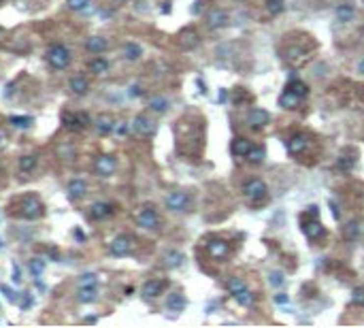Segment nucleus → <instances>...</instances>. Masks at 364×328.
I'll return each mask as SVG.
<instances>
[{"instance_id":"24","label":"nucleus","mask_w":364,"mask_h":328,"mask_svg":"<svg viewBox=\"0 0 364 328\" xmlns=\"http://www.w3.org/2000/svg\"><path fill=\"white\" fill-rule=\"evenodd\" d=\"M230 297H232V298H234V300H236V303H239L241 307H252V305H253V294L249 292L245 286H243L241 290L232 292V294H230Z\"/></svg>"},{"instance_id":"25","label":"nucleus","mask_w":364,"mask_h":328,"mask_svg":"<svg viewBox=\"0 0 364 328\" xmlns=\"http://www.w3.org/2000/svg\"><path fill=\"white\" fill-rule=\"evenodd\" d=\"M96 298H98V290H96V286H92V288H79V290H77V300L83 303V305L94 303Z\"/></svg>"},{"instance_id":"45","label":"nucleus","mask_w":364,"mask_h":328,"mask_svg":"<svg viewBox=\"0 0 364 328\" xmlns=\"http://www.w3.org/2000/svg\"><path fill=\"white\" fill-rule=\"evenodd\" d=\"M268 281H271V286L273 288H281V286H283V273H277V271H273L271 273V277H268Z\"/></svg>"},{"instance_id":"49","label":"nucleus","mask_w":364,"mask_h":328,"mask_svg":"<svg viewBox=\"0 0 364 328\" xmlns=\"http://www.w3.org/2000/svg\"><path fill=\"white\" fill-rule=\"evenodd\" d=\"M128 94H130L132 98H139V96H143V89H140V86H130Z\"/></svg>"},{"instance_id":"22","label":"nucleus","mask_w":364,"mask_h":328,"mask_svg":"<svg viewBox=\"0 0 364 328\" xmlns=\"http://www.w3.org/2000/svg\"><path fill=\"white\" fill-rule=\"evenodd\" d=\"M96 132L100 134V137H107V134H111L113 132V128H115V119L111 118V115H100L98 119H96Z\"/></svg>"},{"instance_id":"13","label":"nucleus","mask_w":364,"mask_h":328,"mask_svg":"<svg viewBox=\"0 0 364 328\" xmlns=\"http://www.w3.org/2000/svg\"><path fill=\"white\" fill-rule=\"evenodd\" d=\"M268 119H271V115L264 109H252V111L247 113V126L252 128V130H260V128H264L268 124Z\"/></svg>"},{"instance_id":"30","label":"nucleus","mask_w":364,"mask_h":328,"mask_svg":"<svg viewBox=\"0 0 364 328\" xmlns=\"http://www.w3.org/2000/svg\"><path fill=\"white\" fill-rule=\"evenodd\" d=\"M279 105L283 107V109H296L300 105V98L296 94H292V92H287V89H283L279 96Z\"/></svg>"},{"instance_id":"40","label":"nucleus","mask_w":364,"mask_h":328,"mask_svg":"<svg viewBox=\"0 0 364 328\" xmlns=\"http://www.w3.org/2000/svg\"><path fill=\"white\" fill-rule=\"evenodd\" d=\"M354 164H356V160L351 156H341V158H338V162H336V169L341 173H347V171L354 169Z\"/></svg>"},{"instance_id":"2","label":"nucleus","mask_w":364,"mask_h":328,"mask_svg":"<svg viewBox=\"0 0 364 328\" xmlns=\"http://www.w3.org/2000/svg\"><path fill=\"white\" fill-rule=\"evenodd\" d=\"M45 58H47L49 66L56 68V70H64L70 66V60H73V56H70V49L64 47V45L56 43L51 45V47L47 49V54H45Z\"/></svg>"},{"instance_id":"26","label":"nucleus","mask_w":364,"mask_h":328,"mask_svg":"<svg viewBox=\"0 0 364 328\" xmlns=\"http://www.w3.org/2000/svg\"><path fill=\"white\" fill-rule=\"evenodd\" d=\"M36 164H38L36 153H26V156H22V158H19V162H17V166H19V171H22V173H32L36 169Z\"/></svg>"},{"instance_id":"41","label":"nucleus","mask_w":364,"mask_h":328,"mask_svg":"<svg viewBox=\"0 0 364 328\" xmlns=\"http://www.w3.org/2000/svg\"><path fill=\"white\" fill-rule=\"evenodd\" d=\"M57 158H62V160L75 158V147L70 145V143H62L60 147H57Z\"/></svg>"},{"instance_id":"39","label":"nucleus","mask_w":364,"mask_h":328,"mask_svg":"<svg viewBox=\"0 0 364 328\" xmlns=\"http://www.w3.org/2000/svg\"><path fill=\"white\" fill-rule=\"evenodd\" d=\"M283 11V0H266V13L268 15H279Z\"/></svg>"},{"instance_id":"11","label":"nucleus","mask_w":364,"mask_h":328,"mask_svg":"<svg viewBox=\"0 0 364 328\" xmlns=\"http://www.w3.org/2000/svg\"><path fill=\"white\" fill-rule=\"evenodd\" d=\"M130 126L134 132L140 134V137H151V134L156 132V121L151 118H147V115H137Z\"/></svg>"},{"instance_id":"7","label":"nucleus","mask_w":364,"mask_h":328,"mask_svg":"<svg viewBox=\"0 0 364 328\" xmlns=\"http://www.w3.org/2000/svg\"><path fill=\"white\" fill-rule=\"evenodd\" d=\"M130 249H132V237L130 235H117L111 243H109V254L115 256V258H124V256L130 254Z\"/></svg>"},{"instance_id":"33","label":"nucleus","mask_w":364,"mask_h":328,"mask_svg":"<svg viewBox=\"0 0 364 328\" xmlns=\"http://www.w3.org/2000/svg\"><path fill=\"white\" fill-rule=\"evenodd\" d=\"M307 58V51L303 49H298V47H290L285 51V60L290 62V64H300Z\"/></svg>"},{"instance_id":"20","label":"nucleus","mask_w":364,"mask_h":328,"mask_svg":"<svg viewBox=\"0 0 364 328\" xmlns=\"http://www.w3.org/2000/svg\"><path fill=\"white\" fill-rule=\"evenodd\" d=\"M68 88H70V92H73L75 96H85L89 92V81L83 75H75L73 79H70Z\"/></svg>"},{"instance_id":"27","label":"nucleus","mask_w":364,"mask_h":328,"mask_svg":"<svg viewBox=\"0 0 364 328\" xmlns=\"http://www.w3.org/2000/svg\"><path fill=\"white\" fill-rule=\"evenodd\" d=\"M143 56V47H140L139 43H126V47H124V58L128 62H137L139 58Z\"/></svg>"},{"instance_id":"15","label":"nucleus","mask_w":364,"mask_h":328,"mask_svg":"<svg viewBox=\"0 0 364 328\" xmlns=\"http://www.w3.org/2000/svg\"><path fill=\"white\" fill-rule=\"evenodd\" d=\"M164 288H166V281H162V279H149V281H145L143 284V297L145 298H156V297H160V294L164 292Z\"/></svg>"},{"instance_id":"19","label":"nucleus","mask_w":364,"mask_h":328,"mask_svg":"<svg viewBox=\"0 0 364 328\" xmlns=\"http://www.w3.org/2000/svg\"><path fill=\"white\" fill-rule=\"evenodd\" d=\"M335 15H336V19L341 24H347V22H351V19L356 17V6L351 2H341V4H336Z\"/></svg>"},{"instance_id":"50","label":"nucleus","mask_w":364,"mask_h":328,"mask_svg":"<svg viewBox=\"0 0 364 328\" xmlns=\"http://www.w3.org/2000/svg\"><path fill=\"white\" fill-rule=\"evenodd\" d=\"M275 303H277V305H285L287 303V297H285V294H275Z\"/></svg>"},{"instance_id":"16","label":"nucleus","mask_w":364,"mask_h":328,"mask_svg":"<svg viewBox=\"0 0 364 328\" xmlns=\"http://www.w3.org/2000/svg\"><path fill=\"white\" fill-rule=\"evenodd\" d=\"M113 213H115V207L111 203H94L92 209H89L92 220H107V217H111Z\"/></svg>"},{"instance_id":"14","label":"nucleus","mask_w":364,"mask_h":328,"mask_svg":"<svg viewBox=\"0 0 364 328\" xmlns=\"http://www.w3.org/2000/svg\"><path fill=\"white\" fill-rule=\"evenodd\" d=\"M228 22H230V17L224 9H211L207 15V26L211 30H220L224 26H228Z\"/></svg>"},{"instance_id":"55","label":"nucleus","mask_w":364,"mask_h":328,"mask_svg":"<svg viewBox=\"0 0 364 328\" xmlns=\"http://www.w3.org/2000/svg\"><path fill=\"white\" fill-rule=\"evenodd\" d=\"M200 4H202V2H196V6H192V13H198V11H200Z\"/></svg>"},{"instance_id":"52","label":"nucleus","mask_w":364,"mask_h":328,"mask_svg":"<svg viewBox=\"0 0 364 328\" xmlns=\"http://www.w3.org/2000/svg\"><path fill=\"white\" fill-rule=\"evenodd\" d=\"M330 209H332V213H335V217L338 220V217H341V213H338V207H336V203H335V201H330Z\"/></svg>"},{"instance_id":"6","label":"nucleus","mask_w":364,"mask_h":328,"mask_svg":"<svg viewBox=\"0 0 364 328\" xmlns=\"http://www.w3.org/2000/svg\"><path fill=\"white\" fill-rule=\"evenodd\" d=\"M115 169H117V160L111 153H100V156H96L94 160V173L98 177H111Z\"/></svg>"},{"instance_id":"12","label":"nucleus","mask_w":364,"mask_h":328,"mask_svg":"<svg viewBox=\"0 0 364 328\" xmlns=\"http://www.w3.org/2000/svg\"><path fill=\"white\" fill-rule=\"evenodd\" d=\"M300 222H303V230H305V235L309 237L311 241H319L322 237L326 235V230H324V226L319 224V220L315 217V220H307V217L303 215L300 217Z\"/></svg>"},{"instance_id":"53","label":"nucleus","mask_w":364,"mask_h":328,"mask_svg":"<svg viewBox=\"0 0 364 328\" xmlns=\"http://www.w3.org/2000/svg\"><path fill=\"white\" fill-rule=\"evenodd\" d=\"M6 145V134H4V130H0V149Z\"/></svg>"},{"instance_id":"3","label":"nucleus","mask_w":364,"mask_h":328,"mask_svg":"<svg viewBox=\"0 0 364 328\" xmlns=\"http://www.w3.org/2000/svg\"><path fill=\"white\" fill-rule=\"evenodd\" d=\"M266 194H268V188L262 179H249V181L243 185V196L252 205H258L260 201H264Z\"/></svg>"},{"instance_id":"54","label":"nucleus","mask_w":364,"mask_h":328,"mask_svg":"<svg viewBox=\"0 0 364 328\" xmlns=\"http://www.w3.org/2000/svg\"><path fill=\"white\" fill-rule=\"evenodd\" d=\"M358 73L364 75V60H360V64H358Z\"/></svg>"},{"instance_id":"35","label":"nucleus","mask_w":364,"mask_h":328,"mask_svg":"<svg viewBox=\"0 0 364 328\" xmlns=\"http://www.w3.org/2000/svg\"><path fill=\"white\" fill-rule=\"evenodd\" d=\"M245 160L249 164H262L264 162V149H262V147H252L249 153L245 156Z\"/></svg>"},{"instance_id":"38","label":"nucleus","mask_w":364,"mask_h":328,"mask_svg":"<svg viewBox=\"0 0 364 328\" xmlns=\"http://www.w3.org/2000/svg\"><path fill=\"white\" fill-rule=\"evenodd\" d=\"M89 4H92V0H66V6L70 11H87Z\"/></svg>"},{"instance_id":"56","label":"nucleus","mask_w":364,"mask_h":328,"mask_svg":"<svg viewBox=\"0 0 364 328\" xmlns=\"http://www.w3.org/2000/svg\"><path fill=\"white\" fill-rule=\"evenodd\" d=\"M83 322H87V324H94V322H96V318H94V316H89V318H85V320H83Z\"/></svg>"},{"instance_id":"18","label":"nucleus","mask_w":364,"mask_h":328,"mask_svg":"<svg viewBox=\"0 0 364 328\" xmlns=\"http://www.w3.org/2000/svg\"><path fill=\"white\" fill-rule=\"evenodd\" d=\"M85 49L89 51V54L100 56V54H105V51L109 49V41L105 36H89L85 41Z\"/></svg>"},{"instance_id":"34","label":"nucleus","mask_w":364,"mask_h":328,"mask_svg":"<svg viewBox=\"0 0 364 328\" xmlns=\"http://www.w3.org/2000/svg\"><path fill=\"white\" fill-rule=\"evenodd\" d=\"M96 284H98V275L92 273V271L79 275V279H77V286H79V288H92Z\"/></svg>"},{"instance_id":"36","label":"nucleus","mask_w":364,"mask_h":328,"mask_svg":"<svg viewBox=\"0 0 364 328\" xmlns=\"http://www.w3.org/2000/svg\"><path fill=\"white\" fill-rule=\"evenodd\" d=\"M30 273H32V277H34V279L41 277V275L45 273V260H41V258H32V260H30Z\"/></svg>"},{"instance_id":"1","label":"nucleus","mask_w":364,"mask_h":328,"mask_svg":"<svg viewBox=\"0 0 364 328\" xmlns=\"http://www.w3.org/2000/svg\"><path fill=\"white\" fill-rule=\"evenodd\" d=\"M19 217H24V220H28V222H34L38 220V217H43L45 213V207H43V203H41V198H38L36 194H28V196H24L22 201H19Z\"/></svg>"},{"instance_id":"31","label":"nucleus","mask_w":364,"mask_h":328,"mask_svg":"<svg viewBox=\"0 0 364 328\" xmlns=\"http://www.w3.org/2000/svg\"><path fill=\"white\" fill-rule=\"evenodd\" d=\"M89 70H92L94 75H105L109 73V60L102 56H96L92 62H89Z\"/></svg>"},{"instance_id":"46","label":"nucleus","mask_w":364,"mask_h":328,"mask_svg":"<svg viewBox=\"0 0 364 328\" xmlns=\"http://www.w3.org/2000/svg\"><path fill=\"white\" fill-rule=\"evenodd\" d=\"M132 126H128V121H115V128H113V132H117L119 137H124V134L130 130Z\"/></svg>"},{"instance_id":"58","label":"nucleus","mask_w":364,"mask_h":328,"mask_svg":"<svg viewBox=\"0 0 364 328\" xmlns=\"http://www.w3.org/2000/svg\"><path fill=\"white\" fill-rule=\"evenodd\" d=\"M119 2H121V0H119Z\"/></svg>"},{"instance_id":"17","label":"nucleus","mask_w":364,"mask_h":328,"mask_svg":"<svg viewBox=\"0 0 364 328\" xmlns=\"http://www.w3.org/2000/svg\"><path fill=\"white\" fill-rule=\"evenodd\" d=\"M66 192L73 201H79V198H83L87 194V183L83 181V179H70L68 185H66Z\"/></svg>"},{"instance_id":"43","label":"nucleus","mask_w":364,"mask_h":328,"mask_svg":"<svg viewBox=\"0 0 364 328\" xmlns=\"http://www.w3.org/2000/svg\"><path fill=\"white\" fill-rule=\"evenodd\" d=\"M0 290H2V294H4V298L9 300V303H19V298H22V292H13L11 288H6V286H0Z\"/></svg>"},{"instance_id":"28","label":"nucleus","mask_w":364,"mask_h":328,"mask_svg":"<svg viewBox=\"0 0 364 328\" xmlns=\"http://www.w3.org/2000/svg\"><path fill=\"white\" fill-rule=\"evenodd\" d=\"M183 260H185V256L181 252H177V249H170V252H166V256H164V265L168 267V268L181 267Z\"/></svg>"},{"instance_id":"44","label":"nucleus","mask_w":364,"mask_h":328,"mask_svg":"<svg viewBox=\"0 0 364 328\" xmlns=\"http://www.w3.org/2000/svg\"><path fill=\"white\" fill-rule=\"evenodd\" d=\"M34 305V297H32L30 292H22V298H19V307L26 311V309H30V307Z\"/></svg>"},{"instance_id":"57","label":"nucleus","mask_w":364,"mask_h":328,"mask_svg":"<svg viewBox=\"0 0 364 328\" xmlns=\"http://www.w3.org/2000/svg\"><path fill=\"white\" fill-rule=\"evenodd\" d=\"M0 249H2V239H0Z\"/></svg>"},{"instance_id":"8","label":"nucleus","mask_w":364,"mask_h":328,"mask_svg":"<svg viewBox=\"0 0 364 328\" xmlns=\"http://www.w3.org/2000/svg\"><path fill=\"white\" fill-rule=\"evenodd\" d=\"M64 126L68 128V130H85V128L92 124V118H89V113L85 111H79V113H64Z\"/></svg>"},{"instance_id":"37","label":"nucleus","mask_w":364,"mask_h":328,"mask_svg":"<svg viewBox=\"0 0 364 328\" xmlns=\"http://www.w3.org/2000/svg\"><path fill=\"white\" fill-rule=\"evenodd\" d=\"M15 128H22V130H26V128L32 126V118H28V115H13V118L9 119Z\"/></svg>"},{"instance_id":"23","label":"nucleus","mask_w":364,"mask_h":328,"mask_svg":"<svg viewBox=\"0 0 364 328\" xmlns=\"http://www.w3.org/2000/svg\"><path fill=\"white\" fill-rule=\"evenodd\" d=\"M285 89H287V92H292V94H296L300 100L309 96V86H307V83H303L300 79H292V81L285 86Z\"/></svg>"},{"instance_id":"5","label":"nucleus","mask_w":364,"mask_h":328,"mask_svg":"<svg viewBox=\"0 0 364 328\" xmlns=\"http://www.w3.org/2000/svg\"><path fill=\"white\" fill-rule=\"evenodd\" d=\"M311 145V137L305 132H294L290 139L285 141V147H287V153L290 156H303V153L309 149Z\"/></svg>"},{"instance_id":"51","label":"nucleus","mask_w":364,"mask_h":328,"mask_svg":"<svg viewBox=\"0 0 364 328\" xmlns=\"http://www.w3.org/2000/svg\"><path fill=\"white\" fill-rule=\"evenodd\" d=\"M75 239L79 241V243H85V239H87V237H85V233H81V230L77 228V230H75Z\"/></svg>"},{"instance_id":"10","label":"nucleus","mask_w":364,"mask_h":328,"mask_svg":"<svg viewBox=\"0 0 364 328\" xmlns=\"http://www.w3.org/2000/svg\"><path fill=\"white\" fill-rule=\"evenodd\" d=\"M207 252L209 256L213 260H226L228 258V254H230V245H228V241H224V239H211L207 243Z\"/></svg>"},{"instance_id":"21","label":"nucleus","mask_w":364,"mask_h":328,"mask_svg":"<svg viewBox=\"0 0 364 328\" xmlns=\"http://www.w3.org/2000/svg\"><path fill=\"white\" fill-rule=\"evenodd\" d=\"M185 305H188V300H185V297L181 292H172V294H168V298H166V309L168 311L179 313V311L185 309Z\"/></svg>"},{"instance_id":"32","label":"nucleus","mask_w":364,"mask_h":328,"mask_svg":"<svg viewBox=\"0 0 364 328\" xmlns=\"http://www.w3.org/2000/svg\"><path fill=\"white\" fill-rule=\"evenodd\" d=\"M168 107H170V102L164 98V96H153V98L149 100V109L151 111H156V113H166L168 111Z\"/></svg>"},{"instance_id":"9","label":"nucleus","mask_w":364,"mask_h":328,"mask_svg":"<svg viewBox=\"0 0 364 328\" xmlns=\"http://www.w3.org/2000/svg\"><path fill=\"white\" fill-rule=\"evenodd\" d=\"M164 205H166V209L175 211V213H179V211H188V207H190V196L185 194V192H181V190L170 192V194L166 196Z\"/></svg>"},{"instance_id":"29","label":"nucleus","mask_w":364,"mask_h":328,"mask_svg":"<svg viewBox=\"0 0 364 328\" xmlns=\"http://www.w3.org/2000/svg\"><path fill=\"white\" fill-rule=\"evenodd\" d=\"M252 147H253V145L249 143L247 139H234V141H232V153H234V156H239V158H245Z\"/></svg>"},{"instance_id":"48","label":"nucleus","mask_w":364,"mask_h":328,"mask_svg":"<svg viewBox=\"0 0 364 328\" xmlns=\"http://www.w3.org/2000/svg\"><path fill=\"white\" fill-rule=\"evenodd\" d=\"M356 235H358V226H356L354 222H351L349 226L345 228V237H349V239H356Z\"/></svg>"},{"instance_id":"47","label":"nucleus","mask_w":364,"mask_h":328,"mask_svg":"<svg viewBox=\"0 0 364 328\" xmlns=\"http://www.w3.org/2000/svg\"><path fill=\"white\" fill-rule=\"evenodd\" d=\"M11 279H13V284H15V286H19V284H22V268H19V265H13Z\"/></svg>"},{"instance_id":"4","label":"nucleus","mask_w":364,"mask_h":328,"mask_svg":"<svg viewBox=\"0 0 364 328\" xmlns=\"http://www.w3.org/2000/svg\"><path fill=\"white\" fill-rule=\"evenodd\" d=\"M134 220H137L139 226L145 228V230H158V226H160V215H158V211L153 209L151 205L140 207L137 211V215H134Z\"/></svg>"},{"instance_id":"42","label":"nucleus","mask_w":364,"mask_h":328,"mask_svg":"<svg viewBox=\"0 0 364 328\" xmlns=\"http://www.w3.org/2000/svg\"><path fill=\"white\" fill-rule=\"evenodd\" d=\"M351 305L364 307V288H356V290L351 292Z\"/></svg>"}]
</instances>
